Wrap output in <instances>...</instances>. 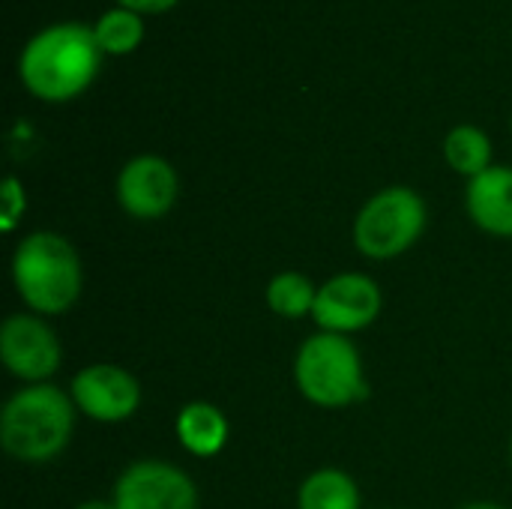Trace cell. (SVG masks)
I'll return each mask as SVG.
<instances>
[{
    "label": "cell",
    "mask_w": 512,
    "mask_h": 509,
    "mask_svg": "<svg viewBox=\"0 0 512 509\" xmlns=\"http://www.w3.org/2000/svg\"><path fill=\"white\" fill-rule=\"evenodd\" d=\"M102 48L84 24H54L39 30L18 57L24 87L42 102H66L84 93L99 75Z\"/></svg>",
    "instance_id": "cell-1"
},
{
    "label": "cell",
    "mask_w": 512,
    "mask_h": 509,
    "mask_svg": "<svg viewBox=\"0 0 512 509\" xmlns=\"http://www.w3.org/2000/svg\"><path fill=\"white\" fill-rule=\"evenodd\" d=\"M75 411L78 408L72 396H66L60 387H21L0 411V444L18 462H51L72 441Z\"/></svg>",
    "instance_id": "cell-2"
},
{
    "label": "cell",
    "mask_w": 512,
    "mask_h": 509,
    "mask_svg": "<svg viewBox=\"0 0 512 509\" xmlns=\"http://www.w3.org/2000/svg\"><path fill=\"white\" fill-rule=\"evenodd\" d=\"M12 282L33 315H63L84 282L75 246L54 231L27 234L12 255Z\"/></svg>",
    "instance_id": "cell-3"
},
{
    "label": "cell",
    "mask_w": 512,
    "mask_h": 509,
    "mask_svg": "<svg viewBox=\"0 0 512 509\" xmlns=\"http://www.w3.org/2000/svg\"><path fill=\"white\" fill-rule=\"evenodd\" d=\"M294 381L300 393L318 408H348L366 396L363 357L348 336L315 333L294 360Z\"/></svg>",
    "instance_id": "cell-4"
},
{
    "label": "cell",
    "mask_w": 512,
    "mask_h": 509,
    "mask_svg": "<svg viewBox=\"0 0 512 509\" xmlns=\"http://www.w3.org/2000/svg\"><path fill=\"white\" fill-rule=\"evenodd\" d=\"M426 231V201L408 186L375 192L354 219V246L366 258L387 261L408 252Z\"/></svg>",
    "instance_id": "cell-5"
},
{
    "label": "cell",
    "mask_w": 512,
    "mask_h": 509,
    "mask_svg": "<svg viewBox=\"0 0 512 509\" xmlns=\"http://www.w3.org/2000/svg\"><path fill=\"white\" fill-rule=\"evenodd\" d=\"M381 309H384V294L372 276L339 273L318 288L312 318L324 333L351 336L375 324Z\"/></svg>",
    "instance_id": "cell-6"
},
{
    "label": "cell",
    "mask_w": 512,
    "mask_h": 509,
    "mask_svg": "<svg viewBox=\"0 0 512 509\" xmlns=\"http://www.w3.org/2000/svg\"><path fill=\"white\" fill-rule=\"evenodd\" d=\"M117 509H198V489L186 471L159 459L132 462L114 483Z\"/></svg>",
    "instance_id": "cell-7"
},
{
    "label": "cell",
    "mask_w": 512,
    "mask_h": 509,
    "mask_svg": "<svg viewBox=\"0 0 512 509\" xmlns=\"http://www.w3.org/2000/svg\"><path fill=\"white\" fill-rule=\"evenodd\" d=\"M60 357V342L39 315H9L3 321L0 360L15 378L45 384L60 369Z\"/></svg>",
    "instance_id": "cell-8"
},
{
    "label": "cell",
    "mask_w": 512,
    "mask_h": 509,
    "mask_svg": "<svg viewBox=\"0 0 512 509\" xmlns=\"http://www.w3.org/2000/svg\"><path fill=\"white\" fill-rule=\"evenodd\" d=\"M72 402L96 423H123L141 405V384L114 363H93L75 375Z\"/></svg>",
    "instance_id": "cell-9"
},
{
    "label": "cell",
    "mask_w": 512,
    "mask_h": 509,
    "mask_svg": "<svg viewBox=\"0 0 512 509\" xmlns=\"http://www.w3.org/2000/svg\"><path fill=\"white\" fill-rule=\"evenodd\" d=\"M177 171L162 156H135L117 177V201L135 219H159L177 201Z\"/></svg>",
    "instance_id": "cell-10"
},
{
    "label": "cell",
    "mask_w": 512,
    "mask_h": 509,
    "mask_svg": "<svg viewBox=\"0 0 512 509\" xmlns=\"http://www.w3.org/2000/svg\"><path fill=\"white\" fill-rule=\"evenodd\" d=\"M465 204L477 228L495 237H512V168L492 165L468 180Z\"/></svg>",
    "instance_id": "cell-11"
},
{
    "label": "cell",
    "mask_w": 512,
    "mask_h": 509,
    "mask_svg": "<svg viewBox=\"0 0 512 509\" xmlns=\"http://www.w3.org/2000/svg\"><path fill=\"white\" fill-rule=\"evenodd\" d=\"M174 429H177V441L183 444V450L192 453V456H201V459L216 456L228 441V420L210 402L183 405L180 414H177Z\"/></svg>",
    "instance_id": "cell-12"
},
{
    "label": "cell",
    "mask_w": 512,
    "mask_h": 509,
    "mask_svg": "<svg viewBox=\"0 0 512 509\" xmlns=\"http://www.w3.org/2000/svg\"><path fill=\"white\" fill-rule=\"evenodd\" d=\"M300 509H360V489L351 474L339 468H321L309 474L297 495Z\"/></svg>",
    "instance_id": "cell-13"
},
{
    "label": "cell",
    "mask_w": 512,
    "mask_h": 509,
    "mask_svg": "<svg viewBox=\"0 0 512 509\" xmlns=\"http://www.w3.org/2000/svg\"><path fill=\"white\" fill-rule=\"evenodd\" d=\"M444 159L456 174H465L468 180H474L477 174L492 168V141L477 126H468V123L456 126L450 129L444 141Z\"/></svg>",
    "instance_id": "cell-14"
},
{
    "label": "cell",
    "mask_w": 512,
    "mask_h": 509,
    "mask_svg": "<svg viewBox=\"0 0 512 509\" xmlns=\"http://www.w3.org/2000/svg\"><path fill=\"white\" fill-rule=\"evenodd\" d=\"M315 300H318V288L312 285V279L303 273H294V270L273 276L267 285V306L279 318H291V321L306 318V315H312Z\"/></svg>",
    "instance_id": "cell-15"
},
{
    "label": "cell",
    "mask_w": 512,
    "mask_h": 509,
    "mask_svg": "<svg viewBox=\"0 0 512 509\" xmlns=\"http://www.w3.org/2000/svg\"><path fill=\"white\" fill-rule=\"evenodd\" d=\"M93 33H96V42H99L102 54H129L144 39V21H141L138 12L117 6V9L105 12L96 21Z\"/></svg>",
    "instance_id": "cell-16"
},
{
    "label": "cell",
    "mask_w": 512,
    "mask_h": 509,
    "mask_svg": "<svg viewBox=\"0 0 512 509\" xmlns=\"http://www.w3.org/2000/svg\"><path fill=\"white\" fill-rule=\"evenodd\" d=\"M3 228L6 231H12L15 228V222H18V216L24 213V207H27V201H24V186L15 180V177H6V183H3Z\"/></svg>",
    "instance_id": "cell-17"
},
{
    "label": "cell",
    "mask_w": 512,
    "mask_h": 509,
    "mask_svg": "<svg viewBox=\"0 0 512 509\" xmlns=\"http://www.w3.org/2000/svg\"><path fill=\"white\" fill-rule=\"evenodd\" d=\"M123 9H132L138 15H156V12H168L171 6H177L180 0H117Z\"/></svg>",
    "instance_id": "cell-18"
},
{
    "label": "cell",
    "mask_w": 512,
    "mask_h": 509,
    "mask_svg": "<svg viewBox=\"0 0 512 509\" xmlns=\"http://www.w3.org/2000/svg\"><path fill=\"white\" fill-rule=\"evenodd\" d=\"M75 509H117V507H114V501H84V504H78Z\"/></svg>",
    "instance_id": "cell-19"
},
{
    "label": "cell",
    "mask_w": 512,
    "mask_h": 509,
    "mask_svg": "<svg viewBox=\"0 0 512 509\" xmlns=\"http://www.w3.org/2000/svg\"><path fill=\"white\" fill-rule=\"evenodd\" d=\"M462 509H504L501 504H492V501H477V504H465Z\"/></svg>",
    "instance_id": "cell-20"
},
{
    "label": "cell",
    "mask_w": 512,
    "mask_h": 509,
    "mask_svg": "<svg viewBox=\"0 0 512 509\" xmlns=\"http://www.w3.org/2000/svg\"><path fill=\"white\" fill-rule=\"evenodd\" d=\"M510 465H512V438H510Z\"/></svg>",
    "instance_id": "cell-21"
}]
</instances>
